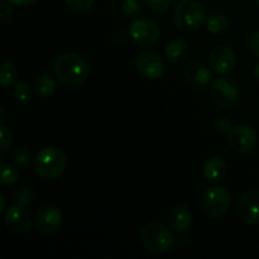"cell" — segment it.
I'll list each match as a JSON object with an SVG mask.
<instances>
[{
    "label": "cell",
    "mask_w": 259,
    "mask_h": 259,
    "mask_svg": "<svg viewBox=\"0 0 259 259\" xmlns=\"http://www.w3.org/2000/svg\"><path fill=\"white\" fill-rule=\"evenodd\" d=\"M209 66L212 72L219 73V75L230 72L235 66V53L233 48L227 45L215 47L210 52Z\"/></svg>",
    "instance_id": "obj_12"
},
{
    "label": "cell",
    "mask_w": 259,
    "mask_h": 259,
    "mask_svg": "<svg viewBox=\"0 0 259 259\" xmlns=\"http://www.w3.org/2000/svg\"><path fill=\"white\" fill-rule=\"evenodd\" d=\"M34 200V192L28 186H20L14 192V202L22 206H28Z\"/></svg>",
    "instance_id": "obj_24"
},
{
    "label": "cell",
    "mask_w": 259,
    "mask_h": 259,
    "mask_svg": "<svg viewBox=\"0 0 259 259\" xmlns=\"http://www.w3.org/2000/svg\"><path fill=\"white\" fill-rule=\"evenodd\" d=\"M228 144L238 153H248L257 147L258 134L249 125L233 126L228 133Z\"/></svg>",
    "instance_id": "obj_8"
},
{
    "label": "cell",
    "mask_w": 259,
    "mask_h": 259,
    "mask_svg": "<svg viewBox=\"0 0 259 259\" xmlns=\"http://www.w3.org/2000/svg\"><path fill=\"white\" fill-rule=\"evenodd\" d=\"M164 55L171 63H181L189 56V46L182 39H172L167 43Z\"/></svg>",
    "instance_id": "obj_17"
},
{
    "label": "cell",
    "mask_w": 259,
    "mask_h": 259,
    "mask_svg": "<svg viewBox=\"0 0 259 259\" xmlns=\"http://www.w3.org/2000/svg\"><path fill=\"white\" fill-rule=\"evenodd\" d=\"M194 223L192 211L185 205H177L169 211L168 224L175 232H187Z\"/></svg>",
    "instance_id": "obj_15"
},
{
    "label": "cell",
    "mask_w": 259,
    "mask_h": 259,
    "mask_svg": "<svg viewBox=\"0 0 259 259\" xmlns=\"http://www.w3.org/2000/svg\"><path fill=\"white\" fill-rule=\"evenodd\" d=\"M18 77V71L12 60L8 57H3L0 62V85L3 88H8L15 82Z\"/></svg>",
    "instance_id": "obj_19"
},
{
    "label": "cell",
    "mask_w": 259,
    "mask_h": 259,
    "mask_svg": "<svg viewBox=\"0 0 259 259\" xmlns=\"http://www.w3.org/2000/svg\"><path fill=\"white\" fill-rule=\"evenodd\" d=\"M238 215L249 225H259V191L250 190L238 202Z\"/></svg>",
    "instance_id": "obj_13"
},
{
    "label": "cell",
    "mask_w": 259,
    "mask_h": 259,
    "mask_svg": "<svg viewBox=\"0 0 259 259\" xmlns=\"http://www.w3.org/2000/svg\"><path fill=\"white\" fill-rule=\"evenodd\" d=\"M4 223L9 232L14 234H25L30 229V215L25 206L14 204L5 210Z\"/></svg>",
    "instance_id": "obj_11"
},
{
    "label": "cell",
    "mask_w": 259,
    "mask_h": 259,
    "mask_svg": "<svg viewBox=\"0 0 259 259\" xmlns=\"http://www.w3.org/2000/svg\"><path fill=\"white\" fill-rule=\"evenodd\" d=\"M182 75L185 80L195 88H202L209 85L212 78V70L205 63L199 61H190L182 67Z\"/></svg>",
    "instance_id": "obj_14"
},
{
    "label": "cell",
    "mask_w": 259,
    "mask_h": 259,
    "mask_svg": "<svg viewBox=\"0 0 259 259\" xmlns=\"http://www.w3.org/2000/svg\"><path fill=\"white\" fill-rule=\"evenodd\" d=\"M13 94L17 103L19 104H28L32 101V89L25 81H19L15 83Z\"/></svg>",
    "instance_id": "obj_22"
},
{
    "label": "cell",
    "mask_w": 259,
    "mask_h": 259,
    "mask_svg": "<svg viewBox=\"0 0 259 259\" xmlns=\"http://www.w3.org/2000/svg\"><path fill=\"white\" fill-rule=\"evenodd\" d=\"M248 47H249L250 53H252L254 57L259 58V30L250 35L249 42H248Z\"/></svg>",
    "instance_id": "obj_31"
},
{
    "label": "cell",
    "mask_w": 259,
    "mask_h": 259,
    "mask_svg": "<svg viewBox=\"0 0 259 259\" xmlns=\"http://www.w3.org/2000/svg\"><path fill=\"white\" fill-rule=\"evenodd\" d=\"M67 157L57 147H46L34 159V171L40 179L56 180L65 172Z\"/></svg>",
    "instance_id": "obj_3"
},
{
    "label": "cell",
    "mask_w": 259,
    "mask_h": 259,
    "mask_svg": "<svg viewBox=\"0 0 259 259\" xmlns=\"http://www.w3.org/2000/svg\"><path fill=\"white\" fill-rule=\"evenodd\" d=\"M136 67L143 77L157 80L162 77L166 71V61L161 55L153 51H143L137 57Z\"/></svg>",
    "instance_id": "obj_9"
},
{
    "label": "cell",
    "mask_w": 259,
    "mask_h": 259,
    "mask_svg": "<svg viewBox=\"0 0 259 259\" xmlns=\"http://www.w3.org/2000/svg\"><path fill=\"white\" fill-rule=\"evenodd\" d=\"M214 125H215V129L222 134H228L230 132V129L233 128L232 121H230L228 118H225V116H220V118H218L217 120H215Z\"/></svg>",
    "instance_id": "obj_29"
},
{
    "label": "cell",
    "mask_w": 259,
    "mask_h": 259,
    "mask_svg": "<svg viewBox=\"0 0 259 259\" xmlns=\"http://www.w3.org/2000/svg\"><path fill=\"white\" fill-rule=\"evenodd\" d=\"M12 5H13L12 3H9L8 0L2 2V4H0V20H2L3 23L7 22V20L10 19V17H12L13 14Z\"/></svg>",
    "instance_id": "obj_30"
},
{
    "label": "cell",
    "mask_w": 259,
    "mask_h": 259,
    "mask_svg": "<svg viewBox=\"0 0 259 259\" xmlns=\"http://www.w3.org/2000/svg\"><path fill=\"white\" fill-rule=\"evenodd\" d=\"M254 76H255V78L259 81V62L255 65V67H254Z\"/></svg>",
    "instance_id": "obj_35"
},
{
    "label": "cell",
    "mask_w": 259,
    "mask_h": 259,
    "mask_svg": "<svg viewBox=\"0 0 259 259\" xmlns=\"http://www.w3.org/2000/svg\"><path fill=\"white\" fill-rule=\"evenodd\" d=\"M227 162L224 161L220 157H211V158L207 159L204 164V168H202V174L204 177L209 181H218V180L223 179L227 174Z\"/></svg>",
    "instance_id": "obj_16"
},
{
    "label": "cell",
    "mask_w": 259,
    "mask_h": 259,
    "mask_svg": "<svg viewBox=\"0 0 259 259\" xmlns=\"http://www.w3.org/2000/svg\"><path fill=\"white\" fill-rule=\"evenodd\" d=\"M205 23H206L207 30L212 34H220V33L225 32L229 27V20H228L227 15L219 12H214L207 15Z\"/></svg>",
    "instance_id": "obj_20"
},
{
    "label": "cell",
    "mask_w": 259,
    "mask_h": 259,
    "mask_svg": "<svg viewBox=\"0 0 259 259\" xmlns=\"http://www.w3.org/2000/svg\"><path fill=\"white\" fill-rule=\"evenodd\" d=\"M129 35L141 46H152L161 38V28L149 18H137L129 25Z\"/></svg>",
    "instance_id": "obj_7"
},
{
    "label": "cell",
    "mask_w": 259,
    "mask_h": 259,
    "mask_svg": "<svg viewBox=\"0 0 259 259\" xmlns=\"http://www.w3.org/2000/svg\"><path fill=\"white\" fill-rule=\"evenodd\" d=\"M210 95L215 105L223 109H229L235 105L239 99V85L232 77H218L212 81Z\"/></svg>",
    "instance_id": "obj_6"
},
{
    "label": "cell",
    "mask_w": 259,
    "mask_h": 259,
    "mask_svg": "<svg viewBox=\"0 0 259 259\" xmlns=\"http://www.w3.org/2000/svg\"><path fill=\"white\" fill-rule=\"evenodd\" d=\"M12 159L15 163V166L23 169L29 168L30 164H32V154H30L29 151L24 148L15 149L12 154Z\"/></svg>",
    "instance_id": "obj_23"
},
{
    "label": "cell",
    "mask_w": 259,
    "mask_h": 259,
    "mask_svg": "<svg viewBox=\"0 0 259 259\" xmlns=\"http://www.w3.org/2000/svg\"><path fill=\"white\" fill-rule=\"evenodd\" d=\"M204 5L197 0H180L174 12V23L182 32H194L206 22Z\"/></svg>",
    "instance_id": "obj_2"
},
{
    "label": "cell",
    "mask_w": 259,
    "mask_h": 259,
    "mask_svg": "<svg viewBox=\"0 0 259 259\" xmlns=\"http://www.w3.org/2000/svg\"><path fill=\"white\" fill-rule=\"evenodd\" d=\"M255 2H257V3H258V4H259V0H255Z\"/></svg>",
    "instance_id": "obj_36"
},
{
    "label": "cell",
    "mask_w": 259,
    "mask_h": 259,
    "mask_svg": "<svg viewBox=\"0 0 259 259\" xmlns=\"http://www.w3.org/2000/svg\"><path fill=\"white\" fill-rule=\"evenodd\" d=\"M9 3H12L13 5H18V7H28V5L35 4L38 0H8Z\"/></svg>",
    "instance_id": "obj_33"
},
{
    "label": "cell",
    "mask_w": 259,
    "mask_h": 259,
    "mask_svg": "<svg viewBox=\"0 0 259 259\" xmlns=\"http://www.w3.org/2000/svg\"><path fill=\"white\" fill-rule=\"evenodd\" d=\"M34 90L40 98H50L56 90V81L53 76L48 72L40 73L34 82Z\"/></svg>",
    "instance_id": "obj_18"
},
{
    "label": "cell",
    "mask_w": 259,
    "mask_h": 259,
    "mask_svg": "<svg viewBox=\"0 0 259 259\" xmlns=\"http://www.w3.org/2000/svg\"><path fill=\"white\" fill-rule=\"evenodd\" d=\"M34 223L40 233L51 234L57 232L62 225V212L55 205H43L37 210Z\"/></svg>",
    "instance_id": "obj_10"
},
{
    "label": "cell",
    "mask_w": 259,
    "mask_h": 259,
    "mask_svg": "<svg viewBox=\"0 0 259 259\" xmlns=\"http://www.w3.org/2000/svg\"><path fill=\"white\" fill-rule=\"evenodd\" d=\"M232 204L230 192L224 186L209 187L202 196V209L210 219H222Z\"/></svg>",
    "instance_id": "obj_5"
},
{
    "label": "cell",
    "mask_w": 259,
    "mask_h": 259,
    "mask_svg": "<svg viewBox=\"0 0 259 259\" xmlns=\"http://www.w3.org/2000/svg\"><path fill=\"white\" fill-rule=\"evenodd\" d=\"M53 73L58 81L65 85H81L88 80L90 68L85 58L77 53L61 55L53 63Z\"/></svg>",
    "instance_id": "obj_1"
},
{
    "label": "cell",
    "mask_w": 259,
    "mask_h": 259,
    "mask_svg": "<svg viewBox=\"0 0 259 259\" xmlns=\"http://www.w3.org/2000/svg\"><path fill=\"white\" fill-rule=\"evenodd\" d=\"M70 9L77 13H85L90 10L94 5V0H65Z\"/></svg>",
    "instance_id": "obj_27"
},
{
    "label": "cell",
    "mask_w": 259,
    "mask_h": 259,
    "mask_svg": "<svg viewBox=\"0 0 259 259\" xmlns=\"http://www.w3.org/2000/svg\"><path fill=\"white\" fill-rule=\"evenodd\" d=\"M175 242L179 247H186L190 244V237L186 234V232H180L177 238H175Z\"/></svg>",
    "instance_id": "obj_32"
},
{
    "label": "cell",
    "mask_w": 259,
    "mask_h": 259,
    "mask_svg": "<svg viewBox=\"0 0 259 259\" xmlns=\"http://www.w3.org/2000/svg\"><path fill=\"white\" fill-rule=\"evenodd\" d=\"M0 169H2V177H0V182L3 186H10V185L15 184L19 179V171L15 167L10 166V164L4 163L2 159L0 163Z\"/></svg>",
    "instance_id": "obj_21"
},
{
    "label": "cell",
    "mask_w": 259,
    "mask_h": 259,
    "mask_svg": "<svg viewBox=\"0 0 259 259\" xmlns=\"http://www.w3.org/2000/svg\"><path fill=\"white\" fill-rule=\"evenodd\" d=\"M0 131H2V138H0V152L4 153V152H7L8 149H9V147L12 146L13 138H12V133H10V131L4 125V124L0 125Z\"/></svg>",
    "instance_id": "obj_28"
},
{
    "label": "cell",
    "mask_w": 259,
    "mask_h": 259,
    "mask_svg": "<svg viewBox=\"0 0 259 259\" xmlns=\"http://www.w3.org/2000/svg\"><path fill=\"white\" fill-rule=\"evenodd\" d=\"M146 7L154 13H163L171 8L174 0H143Z\"/></svg>",
    "instance_id": "obj_26"
},
{
    "label": "cell",
    "mask_w": 259,
    "mask_h": 259,
    "mask_svg": "<svg viewBox=\"0 0 259 259\" xmlns=\"http://www.w3.org/2000/svg\"><path fill=\"white\" fill-rule=\"evenodd\" d=\"M121 10H123L125 17H137V15L141 14L142 10H143L142 0H123V3H121Z\"/></svg>",
    "instance_id": "obj_25"
},
{
    "label": "cell",
    "mask_w": 259,
    "mask_h": 259,
    "mask_svg": "<svg viewBox=\"0 0 259 259\" xmlns=\"http://www.w3.org/2000/svg\"><path fill=\"white\" fill-rule=\"evenodd\" d=\"M141 239L144 248L153 254H164L175 244L171 230L159 222H149L142 228Z\"/></svg>",
    "instance_id": "obj_4"
},
{
    "label": "cell",
    "mask_w": 259,
    "mask_h": 259,
    "mask_svg": "<svg viewBox=\"0 0 259 259\" xmlns=\"http://www.w3.org/2000/svg\"><path fill=\"white\" fill-rule=\"evenodd\" d=\"M0 202H2V205H0V212L5 211V197L4 195H0Z\"/></svg>",
    "instance_id": "obj_34"
}]
</instances>
